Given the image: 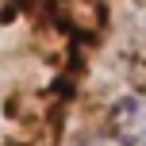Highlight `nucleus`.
<instances>
[{"instance_id":"nucleus-1","label":"nucleus","mask_w":146,"mask_h":146,"mask_svg":"<svg viewBox=\"0 0 146 146\" xmlns=\"http://www.w3.org/2000/svg\"><path fill=\"white\" fill-rule=\"evenodd\" d=\"M111 131L123 146H146V96H123L111 108Z\"/></svg>"},{"instance_id":"nucleus-2","label":"nucleus","mask_w":146,"mask_h":146,"mask_svg":"<svg viewBox=\"0 0 146 146\" xmlns=\"http://www.w3.org/2000/svg\"><path fill=\"white\" fill-rule=\"evenodd\" d=\"M88 146H123L119 139H96V142H88Z\"/></svg>"}]
</instances>
